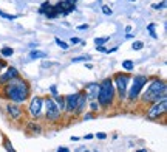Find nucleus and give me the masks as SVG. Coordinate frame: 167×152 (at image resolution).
Here are the masks:
<instances>
[{
  "instance_id": "1",
  "label": "nucleus",
  "mask_w": 167,
  "mask_h": 152,
  "mask_svg": "<svg viewBox=\"0 0 167 152\" xmlns=\"http://www.w3.org/2000/svg\"><path fill=\"white\" fill-rule=\"evenodd\" d=\"M3 90H5V96L8 99L17 103V104L26 101L28 96H30V85H28V82L25 79L19 78V76L11 79L9 82H6Z\"/></svg>"
},
{
  "instance_id": "2",
  "label": "nucleus",
  "mask_w": 167,
  "mask_h": 152,
  "mask_svg": "<svg viewBox=\"0 0 167 152\" xmlns=\"http://www.w3.org/2000/svg\"><path fill=\"white\" fill-rule=\"evenodd\" d=\"M166 93H167L166 81H163V79H153V81H150V84L146 89V92L141 95V101L142 103L155 104V103H160L161 99H164Z\"/></svg>"
},
{
  "instance_id": "3",
  "label": "nucleus",
  "mask_w": 167,
  "mask_h": 152,
  "mask_svg": "<svg viewBox=\"0 0 167 152\" xmlns=\"http://www.w3.org/2000/svg\"><path fill=\"white\" fill-rule=\"evenodd\" d=\"M115 85L113 81L110 78L102 79V82L99 84V93H98V104L102 107H108L113 99H115Z\"/></svg>"
},
{
  "instance_id": "4",
  "label": "nucleus",
  "mask_w": 167,
  "mask_h": 152,
  "mask_svg": "<svg viewBox=\"0 0 167 152\" xmlns=\"http://www.w3.org/2000/svg\"><path fill=\"white\" fill-rule=\"evenodd\" d=\"M149 82V78L147 76H142V75H138L133 78V84H131V87H130V90H127L128 93H127V96H128V101H135L138 96H139V93H141V90L144 89V85Z\"/></svg>"
},
{
  "instance_id": "5",
  "label": "nucleus",
  "mask_w": 167,
  "mask_h": 152,
  "mask_svg": "<svg viewBox=\"0 0 167 152\" xmlns=\"http://www.w3.org/2000/svg\"><path fill=\"white\" fill-rule=\"evenodd\" d=\"M128 81H130V76L125 75V73H118V75H115V90H118V93H119V96H121V99L127 96V85H128Z\"/></svg>"
},
{
  "instance_id": "6",
  "label": "nucleus",
  "mask_w": 167,
  "mask_h": 152,
  "mask_svg": "<svg viewBox=\"0 0 167 152\" xmlns=\"http://www.w3.org/2000/svg\"><path fill=\"white\" fill-rule=\"evenodd\" d=\"M45 101V109H46V119L50 121H56L60 116V110L57 107V104L54 103V98H46Z\"/></svg>"
},
{
  "instance_id": "7",
  "label": "nucleus",
  "mask_w": 167,
  "mask_h": 152,
  "mask_svg": "<svg viewBox=\"0 0 167 152\" xmlns=\"http://www.w3.org/2000/svg\"><path fill=\"white\" fill-rule=\"evenodd\" d=\"M167 110V99H161L160 103H155L153 104V107L147 112V118H150V119H155V118H160L161 115H164Z\"/></svg>"
},
{
  "instance_id": "8",
  "label": "nucleus",
  "mask_w": 167,
  "mask_h": 152,
  "mask_svg": "<svg viewBox=\"0 0 167 152\" xmlns=\"http://www.w3.org/2000/svg\"><path fill=\"white\" fill-rule=\"evenodd\" d=\"M54 9L57 11V16H67L71 11H74V3L70 0H62L57 5H54Z\"/></svg>"
},
{
  "instance_id": "9",
  "label": "nucleus",
  "mask_w": 167,
  "mask_h": 152,
  "mask_svg": "<svg viewBox=\"0 0 167 152\" xmlns=\"http://www.w3.org/2000/svg\"><path fill=\"white\" fill-rule=\"evenodd\" d=\"M79 93H81V92L65 96V112H67V114H74V112H76L78 99H79Z\"/></svg>"
},
{
  "instance_id": "10",
  "label": "nucleus",
  "mask_w": 167,
  "mask_h": 152,
  "mask_svg": "<svg viewBox=\"0 0 167 152\" xmlns=\"http://www.w3.org/2000/svg\"><path fill=\"white\" fill-rule=\"evenodd\" d=\"M42 104H43V99L39 98V96H34V98L31 99V103H30V114H31V116L37 118V116L41 115Z\"/></svg>"
},
{
  "instance_id": "11",
  "label": "nucleus",
  "mask_w": 167,
  "mask_h": 152,
  "mask_svg": "<svg viewBox=\"0 0 167 152\" xmlns=\"http://www.w3.org/2000/svg\"><path fill=\"white\" fill-rule=\"evenodd\" d=\"M98 93H99V84H98V82H91V84L87 85V89H85L87 99L96 101V99H98Z\"/></svg>"
},
{
  "instance_id": "12",
  "label": "nucleus",
  "mask_w": 167,
  "mask_h": 152,
  "mask_svg": "<svg viewBox=\"0 0 167 152\" xmlns=\"http://www.w3.org/2000/svg\"><path fill=\"white\" fill-rule=\"evenodd\" d=\"M17 76H19L17 68L9 67V68H6V72H5L3 75L0 76V84H6V82H9L11 79H14V78H17Z\"/></svg>"
},
{
  "instance_id": "13",
  "label": "nucleus",
  "mask_w": 167,
  "mask_h": 152,
  "mask_svg": "<svg viewBox=\"0 0 167 152\" xmlns=\"http://www.w3.org/2000/svg\"><path fill=\"white\" fill-rule=\"evenodd\" d=\"M6 110H8V114L11 115L12 118H19V116L22 115L20 107H19V106H16V104H8V106H6Z\"/></svg>"
},
{
  "instance_id": "14",
  "label": "nucleus",
  "mask_w": 167,
  "mask_h": 152,
  "mask_svg": "<svg viewBox=\"0 0 167 152\" xmlns=\"http://www.w3.org/2000/svg\"><path fill=\"white\" fill-rule=\"evenodd\" d=\"M87 104V95L85 92H81L79 93V99H78V107H76V112L74 114H81L84 110V106Z\"/></svg>"
},
{
  "instance_id": "15",
  "label": "nucleus",
  "mask_w": 167,
  "mask_h": 152,
  "mask_svg": "<svg viewBox=\"0 0 167 152\" xmlns=\"http://www.w3.org/2000/svg\"><path fill=\"white\" fill-rule=\"evenodd\" d=\"M54 103L57 104L59 110H65V96H57V98L54 99Z\"/></svg>"
},
{
  "instance_id": "16",
  "label": "nucleus",
  "mask_w": 167,
  "mask_h": 152,
  "mask_svg": "<svg viewBox=\"0 0 167 152\" xmlns=\"http://www.w3.org/2000/svg\"><path fill=\"white\" fill-rule=\"evenodd\" d=\"M0 53H2L3 56H12V53H14V50H12L11 47H3Z\"/></svg>"
},
{
  "instance_id": "17",
  "label": "nucleus",
  "mask_w": 167,
  "mask_h": 152,
  "mask_svg": "<svg viewBox=\"0 0 167 152\" xmlns=\"http://www.w3.org/2000/svg\"><path fill=\"white\" fill-rule=\"evenodd\" d=\"M30 58H31V59H37V58H45V53H42V51H31V53H30Z\"/></svg>"
},
{
  "instance_id": "18",
  "label": "nucleus",
  "mask_w": 167,
  "mask_h": 152,
  "mask_svg": "<svg viewBox=\"0 0 167 152\" xmlns=\"http://www.w3.org/2000/svg\"><path fill=\"white\" fill-rule=\"evenodd\" d=\"M122 67H124L125 70H128V72H130V70H133V62H131L130 59H125L124 62H122Z\"/></svg>"
},
{
  "instance_id": "19",
  "label": "nucleus",
  "mask_w": 167,
  "mask_h": 152,
  "mask_svg": "<svg viewBox=\"0 0 167 152\" xmlns=\"http://www.w3.org/2000/svg\"><path fill=\"white\" fill-rule=\"evenodd\" d=\"M50 6H51V3H50V2H43V3H42V6L39 8V13H41V14H43V13H45Z\"/></svg>"
},
{
  "instance_id": "20",
  "label": "nucleus",
  "mask_w": 167,
  "mask_h": 152,
  "mask_svg": "<svg viewBox=\"0 0 167 152\" xmlns=\"http://www.w3.org/2000/svg\"><path fill=\"white\" fill-rule=\"evenodd\" d=\"M147 30H149L150 36H152L153 39H156V38H158V36H156V33H155V25H153V23H150V25L147 27Z\"/></svg>"
},
{
  "instance_id": "21",
  "label": "nucleus",
  "mask_w": 167,
  "mask_h": 152,
  "mask_svg": "<svg viewBox=\"0 0 167 152\" xmlns=\"http://www.w3.org/2000/svg\"><path fill=\"white\" fill-rule=\"evenodd\" d=\"M142 48H144V43H142L141 40H136V42L133 43V50H135V51H138V50H142Z\"/></svg>"
},
{
  "instance_id": "22",
  "label": "nucleus",
  "mask_w": 167,
  "mask_h": 152,
  "mask_svg": "<svg viewBox=\"0 0 167 152\" xmlns=\"http://www.w3.org/2000/svg\"><path fill=\"white\" fill-rule=\"evenodd\" d=\"M107 40H108V38H98L94 39V43H96V47H99V45H104Z\"/></svg>"
},
{
  "instance_id": "23",
  "label": "nucleus",
  "mask_w": 167,
  "mask_h": 152,
  "mask_svg": "<svg viewBox=\"0 0 167 152\" xmlns=\"http://www.w3.org/2000/svg\"><path fill=\"white\" fill-rule=\"evenodd\" d=\"M102 13H104L105 16H110V14H113V11H112V8H110L108 5H104V6H102Z\"/></svg>"
},
{
  "instance_id": "24",
  "label": "nucleus",
  "mask_w": 167,
  "mask_h": 152,
  "mask_svg": "<svg viewBox=\"0 0 167 152\" xmlns=\"http://www.w3.org/2000/svg\"><path fill=\"white\" fill-rule=\"evenodd\" d=\"M56 43H57L60 48H64V50H67V48H68V43H65L64 40H60V39H57V38H56Z\"/></svg>"
},
{
  "instance_id": "25",
  "label": "nucleus",
  "mask_w": 167,
  "mask_h": 152,
  "mask_svg": "<svg viewBox=\"0 0 167 152\" xmlns=\"http://www.w3.org/2000/svg\"><path fill=\"white\" fill-rule=\"evenodd\" d=\"M90 107H91V110H93V112H96V110L99 109V104H98V101H91V103H90Z\"/></svg>"
},
{
  "instance_id": "26",
  "label": "nucleus",
  "mask_w": 167,
  "mask_h": 152,
  "mask_svg": "<svg viewBox=\"0 0 167 152\" xmlns=\"http://www.w3.org/2000/svg\"><path fill=\"white\" fill-rule=\"evenodd\" d=\"M0 16H2V17H5V19H9V20H12V19H16V16H9V14H6V13H3L2 9H0Z\"/></svg>"
},
{
  "instance_id": "27",
  "label": "nucleus",
  "mask_w": 167,
  "mask_h": 152,
  "mask_svg": "<svg viewBox=\"0 0 167 152\" xmlns=\"http://www.w3.org/2000/svg\"><path fill=\"white\" fill-rule=\"evenodd\" d=\"M87 59H90L88 56H79V58H74L73 59V62H79V61H87Z\"/></svg>"
},
{
  "instance_id": "28",
  "label": "nucleus",
  "mask_w": 167,
  "mask_h": 152,
  "mask_svg": "<svg viewBox=\"0 0 167 152\" xmlns=\"http://www.w3.org/2000/svg\"><path fill=\"white\" fill-rule=\"evenodd\" d=\"M6 67H8V64H6L3 59H0V73H2V70H5Z\"/></svg>"
},
{
  "instance_id": "29",
  "label": "nucleus",
  "mask_w": 167,
  "mask_h": 152,
  "mask_svg": "<svg viewBox=\"0 0 167 152\" xmlns=\"http://www.w3.org/2000/svg\"><path fill=\"white\" fill-rule=\"evenodd\" d=\"M153 8H155V9H163V8H166V0H164L163 3H160V5H155Z\"/></svg>"
},
{
  "instance_id": "30",
  "label": "nucleus",
  "mask_w": 167,
  "mask_h": 152,
  "mask_svg": "<svg viewBox=\"0 0 167 152\" xmlns=\"http://www.w3.org/2000/svg\"><path fill=\"white\" fill-rule=\"evenodd\" d=\"M79 42H81V39L79 38H71L70 39V43H71V45H76V43H79Z\"/></svg>"
},
{
  "instance_id": "31",
  "label": "nucleus",
  "mask_w": 167,
  "mask_h": 152,
  "mask_svg": "<svg viewBox=\"0 0 167 152\" xmlns=\"http://www.w3.org/2000/svg\"><path fill=\"white\" fill-rule=\"evenodd\" d=\"M5 148L8 149V152H16V151H14V148H12V146H11L8 141H5Z\"/></svg>"
},
{
  "instance_id": "32",
  "label": "nucleus",
  "mask_w": 167,
  "mask_h": 152,
  "mask_svg": "<svg viewBox=\"0 0 167 152\" xmlns=\"http://www.w3.org/2000/svg\"><path fill=\"white\" fill-rule=\"evenodd\" d=\"M96 138H99V140H105V138H107V135H105L104 132H99V134L96 135Z\"/></svg>"
},
{
  "instance_id": "33",
  "label": "nucleus",
  "mask_w": 167,
  "mask_h": 152,
  "mask_svg": "<svg viewBox=\"0 0 167 152\" xmlns=\"http://www.w3.org/2000/svg\"><path fill=\"white\" fill-rule=\"evenodd\" d=\"M98 51H102V53H108V50H105V48H104L102 45H99V47H98Z\"/></svg>"
},
{
  "instance_id": "34",
  "label": "nucleus",
  "mask_w": 167,
  "mask_h": 152,
  "mask_svg": "<svg viewBox=\"0 0 167 152\" xmlns=\"http://www.w3.org/2000/svg\"><path fill=\"white\" fill-rule=\"evenodd\" d=\"M50 90H51V93H53V95H57V90H56V85H51V87H50Z\"/></svg>"
},
{
  "instance_id": "35",
  "label": "nucleus",
  "mask_w": 167,
  "mask_h": 152,
  "mask_svg": "<svg viewBox=\"0 0 167 152\" xmlns=\"http://www.w3.org/2000/svg\"><path fill=\"white\" fill-rule=\"evenodd\" d=\"M78 28H79V30H87V28H88V25H87V23H82V25H79Z\"/></svg>"
},
{
  "instance_id": "36",
  "label": "nucleus",
  "mask_w": 167,
  "mask_h": 152,
  "mask_svg": "<svg viewBox=\"0 0 167 152\" xmlns=\"http://www.w3.org/2000/svg\"><path fill=\"white\" fill-rule=\"evenodd\" d=\"M57 152H70V151H68L67 148H59V149H57Z\"/></svg>"
},
{
  "instance_id": "37",
  "label": "nucleus",
  "mask_w": 167,
  "mask_h": 152,
  "mask_svg": "<svg viewBox=\"0 0 167 152\" xmlns=\"http://www.w3.org/2000/svg\"><path fill=\"white\" fill-rule=\"evenodd\" d=\"M91 138H93V135H91V134H88V135L85 137V140H91Z\"/></svg>"
},
{
  "instance_id": "38",
  "label": "nucleus",
  "mask_w": 167,
  "mask_h": 152,
  "mask_svg": "<svg viewBox=\"0 0 167 152\" xmlns=\"http://www.w3.org/2000/svg\"><path fill=\"white\" fill-rule=\"evenodd\" d=\"M136 152H147V151H144V149H139V151H136Z\"/></svg>"
},
{
  "instance_id": "39",
  "label": "nucleus",
  "mask_w": 167,
  "mask_h": 152,
  "mask_svg": "<svg viewBox=\"0 0 167 152\" xmlns=\"http://www.w3.org/2000/svg\"><path fill=\"white\" fill-rule=\"evenodd\" d=\"M130 2H135V0H130Z\"/></svg>"
},
{
  "instance_id": "40",
  "label": "nucleus",
  "mask_w": 167,
  "mask_h": 152,
  "mask_svg": "<svg viewBox=\"0 0 167 152\" xmlns=\"http://www.w3.org/2000/svg\"><path fill=\"white\" fill-rule=\"evenodd\" d=\"M96 152H98V151H96Z\"/></svg>"
}]
</instances>
